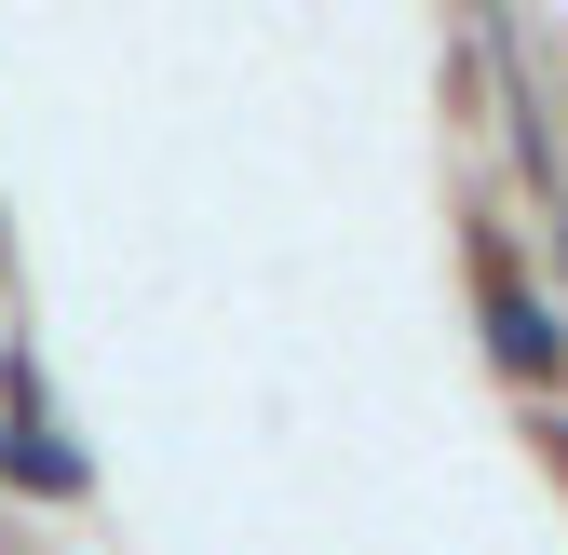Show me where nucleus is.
<instances>
[{"label": "nucleus", "instance_id": "nucleus-1", "mask_svg": "<svg viewBox=\"0 0 568 555\" xmlns=\"http://www.w3.org/2000/svg\"><path fill=\"white\" fill-rule=\"evenodd\" d=\"M501 353H515V366H528V380H541V366H555V325H541V312H528V299H501Z\"/></svg>", "mask_w": 568, "mask_h": 555}]
</instances>
